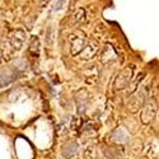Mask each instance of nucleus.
Returning a JSON list of instances; mask_svg holds the SVG:
<instances>
[{"label": "nucleus", "instance_id": "obj_2", "mask_svg": "<svg viewBox=\"0 0 159 159\" xmlns=\"http://www.w3.org/2000/svg\"><path fill=\"white\" fill-rule=\"evenodd\" d=\"M77 150H78V145L77 144H75V143H69L68 145L64 148V155L66 158H70V157H73L75 153H77Z\"/></svg>", "mask_w": 159, "mask_h": 159}, {"label": "nucleus", "instance_id": "obj_3", "mask_svg": "<svg viewBox=\"0 0 159 159\" xmlns=\"http://www.w3.org/2000/svg\"><path fill=\"white\" fill-rule=\"evenodd\" d=\"M64 4H65V0H57V2L55 3V5H54V12L61 10L62 6H64Z\"/></svg>", "mask_w": 159, "mask_h": 159}, {"label": "nucleus", "instance_id": "obj_1", "mask_svg": "<svg viewBox=\"0 0 159 159\" xmlns=\"http://www.w3.org/2000/svg\"><path fill=\"white\" fill-rule=\"evenodd\" d=\"M84 46H85V38L83 35H81V37L77 36V37L71 38V52L74 55L80 52L81 50H84Z\"/></svg>", "mask_w": 159, "mask_h": 159}]
</instances>
